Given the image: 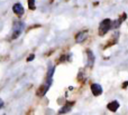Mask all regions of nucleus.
<instances>
[{
    "label": "nucleus",
    "instance_id": "f257e3e1",
    "mask_svg": "<svg viewBox=\"0 0 128 115\" xmlns=\"http://www.w3.org/2000/svg\"><path fill=\"white\" fill-rule=\"evenodd\" d=\"M54 66L52 64L48 65V71H47V75H46V80H45L44 85L42 86V91H40V96H44L46 95V93L48 92V89L51 88L52 83H53V75H54Z\"/></svg>",
    "mask_w": 128,
    "mask_h": 115
},
{
    "label": "nucleus",
    "instance_id": "f8f14e48",
    "mask_svg": "<svg viewBox=\"0 0 128 115\" xmlns=\"http://www.w3.org/2000/svg\"><path fill=\"white\" fill-rule=\"evenodd\" d=\"M2 107H4V101L0 98V109H2Z\"/></svg>",
    "mask_w": 128,
    "mask_h": 115
},
{
    "label": "nucleus",
    "instance_id": "ddd939ff",
    "mask_svg": "<svg viewBox=\"0 0 128 115\" xmlns=\"http://www.w3.org/2000/svg\"><path fill=\"white\" fill-rule=\"evenodd\" d=\"M127 85H128V82H126V83H125V84H124V87H126Z\"/></svg>",
    "mask_w": 128,
    "mask_h": 115
},
{
    "label": "nucleus",
    "instance_id": "9d476101",
    "mask_svg": "<svg viewBox=\"0 0 128 115\" xmlns=\"http://www.w3.org/2000/svg\"><path fill=\"white\" fill-rule=\"evenodd\" d=\"M35 1H36V0H28V8L30 9V10H34V9L36 8Z\"/></svg>",
    "mask_w": 128,
    "mask_h": 115
},
{
    "label": "nucleus",
    "instance_id": "39448f33",
    "mask_svg": "<svg viewBox=\"0 0 128 115\" xmlns=\"http://www.w3.org/2000/svg\"><path fill=\"white\" fill-rule=\"evenodd\" d=\"M91 92H92V94L94 96H99V95H101V94H102L104 89H102V86L100 84L94 83V84L91 85Z\"/></svg>",
    "mask_w": 128,
    "mask_h": 115
},
{
    "label": "nucleus",
    "instance_id": "1a4fd4ad",
    "mask_svg": "<svg viewBox=\"0 0 128 115\" xmlns=\"http://www.w3.org/2000/svg\"><path fill=\"white\" fill-rule=\"evenodd\" d=\"M71 109H72V104H71V103H68V104L64 105L62 109L60 110V112H58V113H60V114H64V113H66V112L71 111Z\"/></svg>",
    "mask_w": 128,
    "mask_h": 115
},
{
    "label": "nucleus",
    "instance_id": "7ed1b4c3",
    "mask_svg": "<svg viewBox=\"0 0 128 115\" xmlns=\"http://www.w3.org/2000/svg\"><path fill=\"white\" fill-rule=\"evenodd\" d=\"M111 29V20L110 19H104L99 25V35L104 36L108 33L109 30Z\"/></svg>",
    "mask_w": 128,
    "mask_h": 115
},
{
    "label": "nucleus",
    "instance_id": "6e6552de",
    "mask_svg": "<svg viewBox=\"0 0 128 115\" xmlns=\"http://www.w3.org/2000/svg\"><path fill=\"white\" fill-rule=\"evenodd\" d=\"M86 36H88L86 31H81V33H79L76 36H75V40H76V42H82L86 40Z\"/></svg>",
    "mask_w": 128,
    "mask_h": 115
},
{
    "label": "nucleus",
    "instance_id": "f03ea898",
    "mask_svg": "<svg viewBox=\"0 0 128 115\" xmlns=\"http://www.w3.org/2000/svg\"><path fill=\"white\" fill-rule=\"evenodd\" d=\"M24 28H25V24L22 21H15L12 25V36H11V38L12 39L18 38L22 35Z\"/></svg>",
    "mask_w": 128,
    "mask_h": 115
},
{
    "label": "nucleus",
    "instance_id": "9b49d317",
    "mask_svg": "<svg viewBox=\"0 0 128 115\" xmlns=\"http://www.w3.org/2000/svg\"><path fill=\"white\" fill-rule=\"evenodd\" d=\"M34 58H35V55H34V54H33V55H30L28 58H27V62H30V60H33Z\"/></svg>",
    "mask_w": 128,
    "mask_h": 115
},
{
    "label": "nucleus",
    "instance_id": "20e7f679",
    "mask_svg": "<svg viewBox=\"0 0 128 115\" xmlns=\"http://www.w3.org/2000/svg\"><path fill=\"white\" fill-rule=\"evenodd\" d=\"M12 11H14V12H15L17 16L22 17V16L24 15V12H25V9H24V7H22V3L17 2V3H15V4L12 6Z\"/></svg>",
    "mask_w": 128,
    "mask_h": 115
},
{
    "label": "nucleus",
    "instance_id": "0eeeda50",
    "mask_svg": "<svg viewBox=\"0 0 128 115\" xmlns=\"http://www.w3.org/2000/svg\"><path fill=\"white\" fill-rule=\"evenodd\" d=\"M119 106H120V104L118 101H112V102L109 103L107 107H108V110L111 112H117V110L119 109Z\"/></svg>",
    "mask_w": 128,
    "mask_h": 115
},
{
    "label": "nucleus",
    "instance_id": "423d86ee",
    "mask_svg": "<svg viewBox=\"0 0 128 115\" xmlns=\"http://www.w3.org/2000/svg\"><path fill=\"white\" fill-rule=\"evenodd\" d=\"M86 56H88V66L92 67L94 65V54L90 50V49H86Z\"/></svg>",
    "mask_w": 128,
    "mask_h": 115
}]
</instances>
